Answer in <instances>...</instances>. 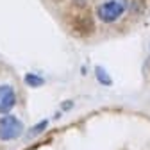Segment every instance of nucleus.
I'll use <instances>...</instances> for the list:
<instances>
[{"label":"nucleus","mask_w":150,"mask_h":150,"mask_svg":"<svg viewBox=\"0 0 150 150\" xmlns=\"http://www.w3.org/2000/svg\"><path fill=\"white\" fill-rule=\"evenodd\" d=\"M127 0H102L97 6V14L102 22L112 23L125 13Z\"/></svg>","instance_id":"obj_1"},{"label":"nucleus","mask_w":150,"mask_h":150,"mask_svg":"<svg viewBox=\"0 0 150 150\" xmlns=\"http://www.w3.org/2000/svg\"><path fill=\"white\" fill-rule=\"evenodd\" d=\"M22 130H23V123L18 118H14L11 115H6L0 118V139L2 141L16 139L22 134Z\"/></svg>","instance_id":"obj_2"},{"label":"nucleus","mask_w":150,"mask_h":150,"mask_svg":"<svg viewBox=\"0 0 150 150\" xmlns=\"http://www.w3.org/2000/svg\"><path fill=\"white\" fill-rule=\"evenodd\" d=\"M16 104V93L11 86L2 84L0 86V112L2 115H7V112L14 107Z\"/></svg>","instance_id":"obj_3"},{"label":"nucleus","mask_w":150,"mask_h":150,"mask_svg":"<svg viewBox=\"0 0 150 150\" xmlns=\"http://www.w3.org/2000/svg\"><path fill=\"white\" fill-rule=\"evenodd\" d=\"M25 82L29 84V86H32V88H38V86H41L45 81L40 77V75H34V73H27L25 75Z\"/></svg>","instance_id":"obj_4"},{"label":"nucleus","mask_w":150,"mask_h":150,"mask_svg":"<svg viewBox=\"0 0 150 150\" xmlns=\"http://www.w3.org/2000/svg\"><path fill=\"white\" fill-rule=\"evenodd\" d=\"M95 73H97V77H98V81L102 82V84H111V77L105 73V70L102 68V66H97V70H95Z\"/></svg>","instance_id":"obj_5"},{"label":"nucleus","mask_w":150,"mask_h":150,"mask_svg":"<svg viewBox=\"0 0 150 150\" xmlns=\"http://www.w3.org/2000/svg\"><path fill=\"white\" fill-rule=\"evenodd\" d=\"M45 127H47V120H43V122H41L40 125H38V127H32V129H30V134H36V132H40V130H43Z\"/></svg>","instance_id":"obj_6"}]
</instances>
